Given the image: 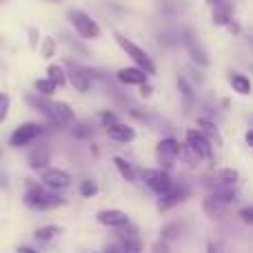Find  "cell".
<instances>
[{"label": "cell", "mask_w": 253, "mask_h": 253, "mask_svg": "<svg viewBox=\"0 0 253 253\" xmlns=\"http://www.w3.org/2000/svg\"><path fill=\"white\" fill-rule=\"evenodd\" d=\"M211 18H213V25H218V27H227L229 20H233L231 9H229V7H222V2L215 4L213 16H211Z\"/></svg>", "instance_id": "cell-25"}, {"label": "cell", "mask_w": 253, "mask_h": 253, "mask_svg": "<svg viewBox=\"0 0 253 253\" xmlns=\"http://www.w3.org/2000/svg\"><path fill=\"white\" fill-rule=\"evenodd\" d=\"M9 109H11V98H9L4 91H0V125L7 120Z\"/></svg>", "instance_id": "cell-30"}, {"label": "cell", "mask_w": 253, "mask_h": 253, "mask_svg": "<svg viewBox=\"0 0 253 253\" xmlns=\"http://www.w3.org/2000/svg\"><path fill=\"white\" fill-rule=\"evenodd\" d=\"M40 180H42V187L51 189V191H62V189L71 187V175L65 169H56V167L42 169Z\"/></svg>", "instance_id": "cell-9"}, {"label": "cell", "mask_w": 253, "mask_h": 253, "mask_svg": "<svg viewBox=\"0 0 253 253\" xmlns=\"http://www.w3.org/2000/svg\"><path fill=\"white\" fill-rule=\"evenodd\" d=\"M29 169L31 171H42L49 167V162H51V149L47 147V144H38V147L34 149V151L29 153Z\"/></svg>", "instance_id": "cell-15"}, {"label": "cell", "mask_w": 253, "mask_h": 253, "mask_svg": "<svg viewBox=\"0 0 253 253\" xmlns=\"http://www.w3.org/2000/svg\"><path fill=\"white\" fill-rule=\"evenodd\" d=\"M16 253H40V251H36V249H34V247H27V245H20V247H18V249H16Z\"/></svg>", "instance_id": "cell-41"}, {"label": "cell", "mask_w": 253, "mask_h": 253, "mask_svg": "<svg viewBox=\"0 0 253 253\" xmlns=\"http://www.w3.org/2000/svg\"><path fill=\"white\" fill-rule=\"evenodd\" d=\"M118 245L120 253H142V242L135 238V233H118Z\"/></svg>", "instance_id": "cell-16"}, {"label": "cell", "mask_w": 253, "mask_h": 253, "mask_svg": "<svg viewBox=\"0 0 253 253\" xmlns=\"http://www.w3.org/2000/svg\"><path fill=\"white\" fill-rule=\"evenodd\" d=\"M49 4H60V2H65V0H47Z\"/></svg>", "instance_id": "cell-44"}, {"label": "cell", "mask_w": 253, "mask_h": 253, "mask_svg": "<svg viewBox=\"0 0 253 253\" xmlns=\"http://www.w3.org/2000/svg\"><path fill=\"white\" fill-rule=\"evenodd\" d=\"M116 78H118V83L126 84V87H138V84L147 83L149 76L142 69H138V67H123V69L116 71Z\"/></svg>", "instance_id": "cell-14"}, {"label": "cell", "mask_w": 253, "mask_h": 253, "mask_svg": "<svg viewBox=\"0 0 253 253\" xmlns=\"http://www.w3.org/2000/svg\"><path fill=\"white\" fill-rule=\"evenodd\" d=\"M67 18H69L71 27H74V31L80 38H84V40H100L102 38L100 25H98L87 11H83V9H69Z\"/></svg>", "instance_id": "cell-3"}, {"label": "cell", "mask_w": 253, "mask_h": 253, "mask_svg": "<svg viewBox=\"0 0 253 253\" xmlns=\"http://www.w3.org/2000/svg\"><path fill=\"white\" fill-rule=\"evenodd\" d=\"M182 222H178V220H175V222H169V224H165V227H162V240H167V242H171V240H178L180 236H182Z\"/></svg>", "instance_id": "cell-24"}, {"label": "cell", "mask_w": 253, "mask_h": 253, "mask_svg": "<svg viewBox=\"0 0 253 253\" xmlns=\"http://www.w3.org/2000/svg\"><path fill=\"white\" fill-rule=\"evenodd\" d=\"M180 153V142L175 138H162L158 140L156 144V158L162 167H171L175 160H178Z\"/></svg>", "instance_id": "cell-10"}, {"label": "cell", "mask_w": 253, "mask_h": 253, "mask_svg": "<svg viewBox=\"0 0 253 253\" xmlns=\"http://www.w3.org/2000/svg\"><path fill=\"white\" fill-rule=\"evenodd\" d=\"M198 131H200V133H205L211 142H213V140H218V142H220V133H218V129H215V125L211 123V120L198 118Z\"/></svg>", "instance_id": "cell-27"}, {"label": "cell", "mask_w": 253, "mask_h": 253, "mask_svg": "<svg viewBox=\"0 0 253 253\" xmlns=\"http://www.w3.org/2000/svg\"><path fill=\"white\" fill-rule=\"evenodd\" d=\"M220 2H224V0H207V4H211V7H215V4H220Z\"/></svg>", "instance_id": "cell-43"}, {"label": "cell", "mask_w": 253, "mask_h": 253, "mask_svg": "<svg viewBox=\"0 0 253 253\" xmlns=\"http://www.w3.org/2000/svg\"><path fill=\"white\" fill-rule=\"evenodd\" d=\"M160 9H162V13H165L167 18H171V16H173V13H175V9L171 7V2H169V0H165V2L160 4Z\"/></svg>", "instance_id": "cell-38"}, {"label": "cell", "mask_w": 253, "mask_h": 253, "mask_svg": "<svg viewBox=\"0 0 253 253\" xmlns=\"http://www.w3.org/2000/svg\"><path fill=\"white\" fill-rule=\"evenodd\" d=\"M218 180L222 187H233L240 180V173L236 169H222V171H218Z\"/></svg>", "instance_id": "cell-28"}, {"label": "cell", "mask_w": 253, "mask_h": 253, "mask_svg": "<svg viewBox=\"0 0 253 253\" xmlns=\"http://www.w3.org/2000/svg\"><path fill=\"white\" fill-rule=\"evenodd\" d=\"M245 140H247V147H253V131H247Z\"/></svg>", "instance_id": "cell-42"}, {"label": "cell", "mask_w": 253, "mask_h": 253, "mask_svg": "<svg viewBox=\"0 0 253 253\" xmlns=\"http://www.w3.org/2000/svg\"><path fill=\"white\" fill-rule=\"evenodd\" d=\"M62 198H58L56 193L47 191V187L42 184H36V182H29L25 191V205L34 211H47V209H56V207L62 205Z\"/></svg>", "instance_id": "cell-2"}, {"label": "cell", "mask_w": 253, "mask_h": 253, "mask_svg": "<svg viewBox=\"0 0 253 253\" xmlns=\"http://www.w3.org/2000/svg\"><path fill=\"white\" fill-rule=\"evenodd\" d=\"M96 220H98V224L109 227V229H116V231H120V229H125L126 224H131L129 215H126L125 211H120V209H102V211H98Z\"/></svg>", "instance_id": "cell-11"}, {"label": "cell", "mask_w": 253, "mask_h": 253, "mask_svg": "<svg viewBox=\"0 0 253 253\" xmlns=\"http://www.w3.org/2000/svg\"><path fill=\"white\" fill-rule=\"evenodd\" d=\"M111 162H114V167L118 169L120 178L126 180V182H135V169L125 160L123 156H114V158H111Z\"/></svg>", "instance_id": "cell-18"}, {"label": "cell", "mask_w": 253, "mask_h": 253, "mask_svg": "<svg viewBox=\"0 0 253 253\" xmlns=\"http://www.w3.org/2000/svg\"><path fill=\"white\" fill-rule=\"evenodd\" d=\"M114 38H116V42H118V47L123 49V51L126 53V56L133 60V67H138V69H142L147 76H153L158 71V67H156V62H153V58L149 56L144 49H140L135 42H131L126 36H123L120 31H114Z\"/></svg>", "instance_id": "cell-1"}, {"label": "cell", "mask_w": 253, "mask_h": 253, "mask_svg": "<svg viewBox=\"0 0 253 253\" xmlns=\"http://www.w3.org/2000/svg\"><path fill=\"white\" fill-rule=\"evenodd\" d=\"M227 29H229V31H231V34H233V36H236V34H240V25H238V22H236V20H229Z\"/></svg>", "instance_id": "cell-40"}, {"label": "cell", "mask_w": 253, "mask_h": 253, "mask_svg": "<svg viewBox=\"0 0 253 253\" xmlns=\"http://www.w3.org/2000/svg\"><path fill=\"white\" fill-rule=\"evenodd\" d=\"M229 83H231V89L240 96H249L251 93V80L242 74H231L229 76Z\"/></svg>", "instance_id": "cell-19"}, {"label": "cell", "mask_w": 253, "mask_h": 253, "mask_svg": "<svg viewBox=\"0 0 253 253\" xmlns=\"http://www.w3.org/2000/svg\"><path fill=\"white\" fill-rule=\"evenodd\" d=\"M187 198H189V189L173 187L169 193H165V196L158 198V211H171L173 207L182 205Z\"/></svg>", "instance_id": "cell-13"}, {"label": "cell", "mask_w": 253, "mask_h": 253, "mask_svg": "<svg viewBox=\"0 0 253 253\" xmlns=\"http://www.w3.org/2000/svg\"><path fill=\"white\" fill-rule=\"evenodd\" d=\"M60 233V227H56V224H44V227H38L34 231V238L38 242H49L53 240V238Z\"/></svg>", "instance_id": "cell-22"}, {"label": "cell", "mask_w": 253, "mask_h": 253, "mask_svg": "<svg viewBox=\"0 0 253 253\" xmlns=\"http://www.w3.org/2000/svg\"><path fill=\"white\" fill-rule=\"evenodd\" d=\"M140 178H142V182L147 184L158 198L173 189V178L169 175L167 169H144L142 173H140Z\"/></svg>", "instance_id": "cell-5"}, {"label": "cell", "mask_w": 253, "mask_h": 253, "mask_svg": "<svg viewBox=\"0 0 253 253\" xmlns=\"http://www.w3.org/2000/svg\"><path fill=\"white\" fill-rule=\"evenodd\" d=\"M202 209H205V213L209 215L211 220H218L227 213V205H222V202L213 196H207L205 200H202Z\"/></svg>", "instance_id": "cell-17"}, {"label": "cell", "mask_w": 253, "mask_h": 253, "mask_svg": "<svg viewBox=\"0 0 253 253\" xmlns=\"http://www.w3.org/2000/svg\"><path fill=\"white\" fill-rule=\"evenodd\" d=\"M138 89H140V98H151L153 96V84H149V83H142V84H138Z\"/></svg>", "instance_id": "cell-35"}, {"label": "cell", "mask_w": 253, "mask_h": 253, "mask_svg": "<svg viewBox=\"0 0 253 253\" xmlns=\"http://www.w3.org/2000/svg\"><path fill=\"white\" fill-rule=\"evenodd\" d=\"M153 253H169V242L167 240H158V242H153Z\"/></svg>", "instance_id": "cell-36"}, {"label": "cell", "mask_w": 253, "mask_h": 253, "mask_svg": "<svg viewBox=\"0 0 253 253\" xmlns=\"http://www.w3.org/2000/svg\"><path fill=\"white\" fill-rule=\"evenodd\" d=\"M102 253H120V245L118 242H109V245H105Z\"/></svg>", "instance_id": "cell-39"}, {"label": "cell", "mask_w": 253, "mask_h": 253, "mask_svg": "<svg viewBox=\"0 0 253 253\" xmlns=\"http://www.w3.org/2000/svg\"><path fill=\"white\" fill-rule=\"evenodd\" d=\"M96 193H98L96 180H83V184H80V196L83 198H93Z\"/></svg>", "instance_id": "cell-29"}, {"label": "cell", "mask_w": 253, "mask_h": 253, "mask_svg": "<svg viewBox=\"0 0 253 253\" xmlns=\"http://www.w3.org/2000/svg\"><path fill=\"white\" fill-rule=\"evenodd\" d=\"M91 131H93V126L91 125H87V123H76V126L71 129V133H74V138H80V140H84V138H89L91 135Z\"/></svg>", "instance_id": "cell-31"}, {"label": "cell", "mask_w": 253, "mask_h": 253, "mask_svg": "<svg viewBox=\"0 0 253 253\" xmlns=\"http://www.w3.org/2000/svg\"><path fill=\"white\" fill-rule=\"evenodd\" d=\"M65 40H67V44H69V47L74 49L76 53H80V56H89V49L84 47V44H80L78 40H74V38H67V36H65Z\"/></svg>", "instance_id": "cell-33"}, {"label": "cell", "mask_w": 253, "mask_h": 253, "mask_svg": "<svg viewBox=\"0 0 253 253\" xmlns=\"http://www.w3.org/2000/svg\"><path fill=\"white\" fill-rule=\"evenodd\" d=\"M34 89H36L34 93H38V96H42V98H51L53 93L58 91V87H56V84H53L49 78H38V80L34 83Z\"/></svg>", "instance_id": "cell-21"}, {"label": "cell", "mask_w": 253, "mask_h": 253, "mask_svg": "<svg viewBox=\"0 0 253 253\" xmlns=\"http://www.w3.org/2000/svg\"><path fill=\"white\" fill-rule=\"evenodd\" d=\"M184 144H187V149L198 160L213 156V142H211L205 133H200L198 129H187V133H184Z\"/></svg>", "instance_id": "cell-7"}, {"label": "cell", "mask_w": 253, "mask_h": 253, "mask_svg": "<svg viewBox=\"0 0 253 253\" xmlns=\"http://www.w3.org/2000/svg\"><path fill=\"white\" fill-rule=\"evenodd\" d=\"M38 49H40V58H44V60H51V58L56 56V51H58V44H56V40H53L51 36H47V38L40 40Z\"/></svg>", "instance_id": "cell-26"}, {"label": "cell", "mask_w": 253, "mask_h": 253, "mask_svg": "<svg viewBox=\"0 0 253 253\" xmlns=\"http://www.w3.org/2000/svg\"><path fill=\"white\" fill-rule=\"evenodd\" d=\"M42 133H44V125L42 123H34V120L22 123V125H18L16 129H13L11 138H9V147H13V149L27 147V144L36 142Z\"/></svg>", "instance_id": "cell-4"}, {"label": "cell", "mask_w": 253, "mask_h": 253, "mask_svg": "<svg viewBox=\"0 0 253 253\" xmlns=\"http://www.w3.org/2000/svg\"><path fill=\"white\" fill-rule=\"evenodd\" d=\"M27 38H29V47L31 49H38V44H40V31L36 29V27H31V29H29Z\"/></svg>", "instance_id": "cell-34"}, {"label": "cell", "mask_w": 253, "mask_h": 253, "mask_svg": "<svg viewBox=\"0 0 253 253\" xmlns=\"http://www.w3.org/2000/svg\"><path fill=\"white\" fill-rule=\"evenodd\" d=\"M180 36H182V44H184V49H187L189 58H191L198 67H209V56H207V49L202 47L200 40L196 38V31H193L191 27H184Z\"/></svg>", "instance_id": "cell-8"}, {"label": "cell", "mask_w": 253, "mask_h": 253, "mask_svg": "<svg viewBox=\"0 0 253 253\" xmlns=\"http://www.w3.org/2000/svg\"><path fill=\"white\" fill-rule=\"evenodd\" d=\"M178 91H180V96L187 100V105H193L196 102V91H193V87H191V83H189L184 76H178Z\"/></svg>", "instance_id": "cell-23"}, {"label": "cell", "mask_w": 253, "mask_h": 253, "mask_svg": "<svg viewBox=\"0 0 253 253\" xmlns=\"http://www.w3.org/2000/svg\"><path fill=\"white\" fill-rule=\"evenodd\" d=\"M240 218H242V222L253 224V209H251V207H245V209H240Z\"/></svg>", "instance_id": "cell-37"}, {"label": "cell", "mask_w": 253, "mask_h": 253, "mask_svg": "<svg viewBox=\"0 0 253 253\" xmlns=\"http://www.w3.org/2000/svg\"><path fill=\"white\" fill-rule=\"evenodd\" d=\"M0 2H7V0H0Z\"/></svg>", "instance_id": "cell-45"}, {"label": "cell", "mask_w": 253, "mask_h": 253, "mask_svg": "<svg viewBox=\"0 0 253 253\" xmlns=\"http://www.w3.org/2000/svg\"><path fill=\"white\" fill-rule=\"evenodd\" d=\"M47 78L51 80L56 87H65V84H67L65 67H62V65H56V62H53V65H49V67H47Z\"/></svg>", "instance_id": "cell-20"}, {"label": "cell", "mask_w": 253, "mask_h": 253, "mask_svg": "<svg viewBox=\"0 0 253 253\" xmlns=\"http://www.w3.org/2000/svg\"><path fill=\"white\" fill-rule=\"evenodd\" d=\"M105 133L109 140L120 142V144H129L135 140V129L131 125H125V123H116V125L105 126Z\"/></svg>", "instance_id": "cell-12"}, {"label": "cell", "mask_w": 253, "mask_h": 253, "mask_svg": "<svg viewBox=\"0 0 253 253\" xmlns=\"http://www.w3.org/2000/svg\"><path fill=\"white\" fill-rule=\"evenodd\" d=\"M62 67H65V74H67V83H69L76 91L78 93H89L91 91L93 78L89 76L87 67H80V65H76V62H71V60H67Z\"/></svg>", "instance_id": "cell-6"}, {"label": "cell", "mask_w": 253, "mask_h": 253, "mask_svg": "<svg viewBox=\"0 0 253 253\" xmlns=\"http://www.w3.org/2000/svg\"><path fill=\"white\" fill-rule=\"evenodd\" d=\"M116 123H120V120H118V114H114L111 109L100 111V125H102V126H109V125H116Z\"/></svg>", "instance_id": "cell-32"}]
</instances>
